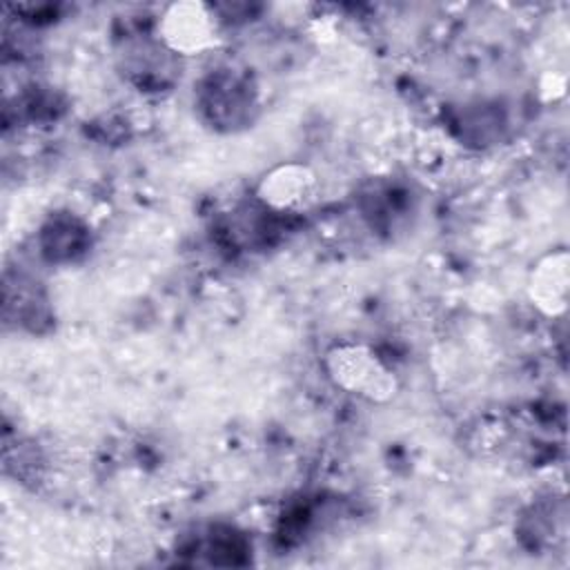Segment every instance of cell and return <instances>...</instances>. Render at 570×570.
I'll list each match as a JSON object with an SVG mask.
<instances>
[{"instance_id":"cell-1","label":"cell","mask_w":570,"mask_h":570,"mask_svg":"<svg viewBox=\"0 0 570 570\" xmlns=\"http://www.w3.org/2000/svg\"><path fill=\"white\" fill-rule=\"evenodd\" d=\"M325 370L332 383L372 403H385L396 394L399 381L390 365L367 345L341 343L327 350Z\"/></svg>"},{"instance_id":"cell-2","label":"cell","mask_w":570,"mask_h":570,"mask_svg":"<svg viewBox=\"0 0 570 570\" xmlns=\"http://www.w3.org/2000/svg\"><path fill=\"white\" fill-rule=\"evenodd\" d=\"M158 36L174 53L200 56L220 42V20L205 2H174L158 20Z\"/></svg>"},{"instance_id":"cell-3","label":"cell","mask_w":570,"mask_h":570,"mask_svg":"<svg viewBox=\"0 0 570 570\" xmlns=\"http://www.w3.org/2000/svg\"><path fill=\"white\" fill-rule=\"evenodd\" d=\"M318 178L303 163H283L269 169L256 187V196L274 212L301 214L318 200Z\"/></svg>"},{"instance_id":"cell-4","label":"cell","mask_w":570,"mask_h":570,"mask_svg":"<svg viewBox=\"0 0 570 570\" xmlns=\"http://www.w3.org/2000/svg\"><path fill=\"white\" fill-rule=\"evenodd\" d=\"M528 298L546 316H561L570 298V256L563 247L541 256L528 274Z\"/></svg>"}]
</instances>
